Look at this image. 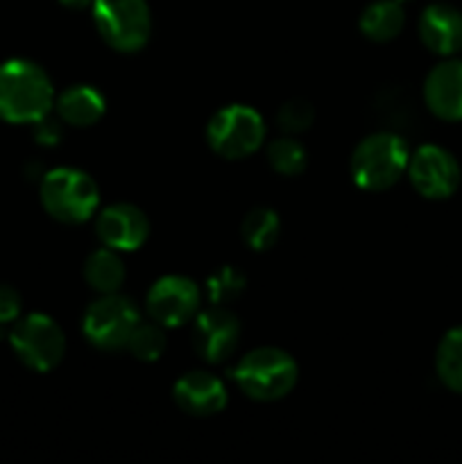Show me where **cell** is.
I'll return each instance as SVG.
<instances>
[{
	"label": "cell",
	"mask_w": 462,
	"mask_h": 464,
	"mask_svg": "<svg viewBox=\"0 0 462 464\" xmlns=\"http://www.w3.org/2000/svg\"><path fill=\"white\" fill-rule=\"evenodd\" d=\"M53 107V82L39 63L23 57L0 63V121L9 125H34Z\"/></svg>",
	"instance_id": "1"
},
{
	"label": "cell",
	"mask_w": 462,
	"mask_h": 464,
	"mask_svg": "<svg viewBox=\"0 0 462 464\" xmlns=\"http://www.w3.org/2000/svg\"><path fill=\"white\" fill-rule=\"evenodd\" d=\"M299 367L288 352L279 347H256L245 353L234 367V381L252 401L272 403L288 397L297 385Z\"/></svg>",
	"instance_id": "2"
},
{
	"label": "cell",
	"mask_w": 462,
	"mask_h": 464,
	"mask_svg": "<svg viewBox=\"0 0 462 464\" xmlns=\"http://www.w3.org/2000/svg\"><path fill=\"white\" fill-rule=\"evenodd\" d=\"M410 150L401 136L392 131H379L356 145L351 154V179L358 188L380 193L388 190L406 175Z\"/></svg>",
	"instance_id": "3"
},
{
	"label": "cell",
	"mask_w": 462,
	"mask_h": 464,
	"mask_svg": "<svg viewBox=\"0 0 462 464\" xmlns=\"http://www.w3.org/2000/svg\"><path fill=\"white\" fill-rule=\"evenodd\" d=\"M39 198L45 213L63 225H82L100 207L98 184L80 168H54L45 172Z\"/></svg>",
	"instance_id": "4"
},
{
	"label": "cell",
	"mask_w": 462,
	"mask_h": 464,
	"mask_svg": "<svg viewBox=\"0 0 462 464\" xmlns=\"http://www.w3.org/2000/svg\"><path fill=\"white\" fill-rule=\"evenodd\" d=\"M91 7L95 30L109 48L131 54L148 45L152 34L148 0H93Z\"/></svg>",
	"instance_id": "5"
},
{
	"label": "cell",
	"mask_w": 462,
	"mask_h": 464,
	"mask_svg": "<svg viewBox=\"0 0 462 464\" xmlns=\"http://www.w3.org/2000/svg\"><path fill=\"white\" fill-rule=\"evenodd\" d=\"M208 148L222 159H245L265 143V122L247 104H226L217 109L207 125Z\"/></svg>",
	"instance_id": "6"
},
{
	"label": "cell",
	"mask_w": 462,
	"mask_h": 464,
	"mask_svg": "<svg viewBox=\"0 0 462 464\" xmlns=\"http://www.w3.org/2000/svg\"><path fill=\"white\" fill-rule=\"evenodd\" d=\"M14 353L34 372H50L66 356V335L62 326L43 313L18 317L7 334Z\"/></svg>",
	"instance_id": "7"
},
{
	"label": "cell",
	"mask_w": 462,
	"mask_h": 464,
	"mask_svg": "<svg viewBox=\"0 0 462 464\" xmlns=\"http://www.w3.org/2000/svg\"><path fill=\"white\" fill-rule=\"evenodd\" d=\"M140 322L139 308L122 295H102L86 308L82 334L100 352H118L127 347L131 331Z\"/></svg>",
	"instance_id": "8"
},
{
	"label": "cell",
	"mask_w": 462,
	"mask_h": 464,
	"mask_svg": "<svg viewBox=\"0 0 462 464\" xmlns=\"http://www.w3.org/2000/svg\"><path fill=\"white\" fill-rule=\"evenodd\" d=\"M406 175L421 198L439 202L460 188L462 168L442 145H421L410 154Z\"/></svg>",
	"instance_id": "9"
},
{
	"label": "cell",
	"mask_w": 462,
	"mask_h": 464,
	"mask_svg": "<svg viewBox=\"0 0 462 464\" xmlns=\"http://www.w3.org/2000/svg\"><path fill=\"white\" fill-rule=\"evenodd\" d=\"M202 293L188 276L166 275L152 284L145 297V311L149 320L159 322L163 329L186 324L199 313Z\"/></svg>",
	"instance_id": "10"
},
{
	"label": "cell",
	"mask_w": 462,
	"mask_h": 464,
	"mask_svg": "<svg viewBox=\"0 0 462 464\" xmlns=\"http://www.w3.org/2000/svg\"><path fill=\"white\" fill-rule=\"evenodd\" d=\"M240 322L226 306H216L193 317V347L211 365L225 362L238 349Z\"/></svg>",
	"instance_id": "11"
},
{
	"label": "cell",
	"mask_w": 462,
	"mask_h": 464,
	"mask_svg": "<svg viewBox=\"0 0 462 464\" xmlns=\"http://www.w3.org/2000/svg\"><path fill=\"white\" fill-rule=\"evenodd\" d=\"M95 234L104 247H111L116 252H134L143 247L148 240L149 220L134 204L116 202L98 213Z\"/></svg>",
	"instance_id": "12"
},
{
	"label": "cell",
	"mask_w": 462,
	"mask_h": 464,
	"mask_svg": "<svg viewBox=\"0 0 462 464\" xmlns=\"http://www.w3.org/2000/svg\"><path fill=\"white\" fill-rule=\"evenodd\" d=\"M424 102L435 118L462 121V57H444L424 80Z\"/></svg>",
	"instance_id": "13"
},
{
	"label": "cell",
	"mask_w": 462,
	"mask_h": 464,
	"mask_svg": "<svg viewBox=\"0 0 462 464\" xmlns=\"http://www.w3.org/2000/svg\"><path fill=\"white\" fill-rule=\"evenodd\" d=\"M419 39L438 57H456L462 50V12L448 3H433L421 12Z\"/></svg>",
	"instance_id": "14"
},
{
	"label": "cell",
	"mask_w": 462,
	"mask_h": 464,
	"mask_svg": "<svg viewBox=\"0 0 462 464\" xmlns=\"http://www.w3.org/2000/svg\"><path fill=\"white\" fill-rule=\"evenodd\" d=\"M177 406L190 417H213L225 411L229 394L225 383L211 372H188L172 388Z\"/></svg>",
	"instance_id": "15"
},
{
	"label": "cell",
	"mask_w": 462,
	"mask_h": 464,
	"mask_svg": "<svg viewBox=\"0 0 462 464\" xmlns=\"http://www.w3.org/2000/svg\"><path fill=\"white\" fill-rule=\"evenodd\" d=\"M59 121L71 127H91L107 111V100L98 89L89 84L68 86L54 98Z\"/></svg>",
	"instance_id": "16"
},
{
	"label": "cell",
	"mask_w": 462,
	"mask_h": 464,
	"mask_svg": "<svg viewBox=\"0 0 462 464\" xmlns=\"http://www.w3.org/2000/svg\"><path fill=\"white\" fill-rule=\"evenodd\" d=\"M403 25H406V12L399 0H376V3L367 5L358 21L362 36L374 44H388V41L397 39Z\"/></svg>",
	"instance_id": "17"
},
{
	"label": "cell",
	"mask_w": 462,
	"mask_h": 464,
	"mask_svg": "<svg viewBox=\"0 0 462 464\" xmlns=\"http://www.w3.org/2000/svg\"><path fill=\"white\" fill-rule=\"evenodd\" d=\"M84 279L95 293L113 295L120 290L125 281V263H122L120 252L111 247H100L89 254L84 261Z\"/></svg>",
	"instance_id": "18"
},
{
	"label": "cell",
	"mask_w": 462,
	"mask_h": 464,
	"mask_svg": "<svg viewBox=\"0 0 462 464\" xmlns=\"http://www.w3.org/2000/svg\"><path fill=\"white\" fill-rule=\"evenodd\" d=\"M435 374L451 392L462 394V326H453L435 352Z\"/></svg>",
	"instance_id": "19"
},
{
	"label": "cell",
	"mask_w": 462,
	"mask_h": 464,
	"mask_svg": "<svg viewBox=\"0 0 462 464\" xmlns=\"http://www.w3.org/2000/svg\"><path fill=\"white\" fill-rule=\"evenodd\" d=\"M281 234V220L276 211L267 207H256L243 218L240 225V236L243 243L254 252H265V249L274 247Z\"/></svg>",
	"instance_id": "20"
},
{
	"label": "cell",
	"mask_w": 462,
	"mask_h": 464,
	"mask_svg": "<svg viewBox=\"0 0 462 464\" xmlns=\"http://www.w3.org/2000/svg\"><path fill=\"white\" fill-rule=\"evenodd\" d=\"M265 154L272 170L279 172V175L284 177L302 175L308 161L306 148H303V143H299L294 136H279V139L270 140Z\"/></svg>",
	"instance_id": "21"
},
{
	"label": "cell",
	"mask_w": 462,
	"mask_h": 464,
	"mask_svg": "<svg viewBox=\"0 0 462 464\" xmlns=\"http://www.w3.org/2000/svg\"><path fill=\"white\" fill-rule=\"evenodd\" d=\"M131 356L140 362H154L166 352V331L159 322H139L131 331L127 347Z\"/></svg>",
	"instance_id": "22"
},
{
	"label": "cell",
	"mask_w": 462,
	"mask_h": 464,
	"mask_svg": "<svg viewBox=\"0 0 462 464\" xmlns=\"http://www.w3.org/2000/svg\"><path fill=\"white\" fill-rule=\"evenodd\" d=\"M207 297L216 306H226L229 302L238 299L245 290V275L236 267H220L213 272L207 281Z\"/></svg>",
	"instance_id": "23"
},
{
	"label": "cell",
	"mask_w": 462,
	"mask_h": 464,
	"mask_svg": "<svg viewBox=\"0 0 462 464\" xmlns=\"http://www.w3.org/2000/svg\"><path fill=\"white\" fill-rule=\"evenodd\" d=\"M315 121V109L308 100H288V102L281 104L279 113H276V125L281 127V131L285 134H302Z\"/></svg>",
	"instance_id": "24"
},
{
	"label": "cell",
	"mask_w": 462,
	"mask_h": 464,
	"mask_svg": "<svg viewBox=\"0 0 462 464\" xmlns=\"http://www.w3.org/2000/svg\"><path fill=\"white\" fill-rule=\"evenodd\" d=\"M21 295H18L12 285H0V331L12 329L14 322L21 317Z\"/></svg>",
	"instance_id": "25"
},
{
	"label": "cell",
	"mask_w": 462,
	"mask_h": 464,
	"mask_svg": "<svg viewBox=\"0 0 462 464\" xmlns=\"http://www.w3.org/2000/svg\"><path fill=\"white\" fill-rule=\"evenodd\" d=\"M34 136H36V143L41 145H54L59 139H62V127H59L57 121L53 118H41L39 122H34Z\"/></svg>",
	"instance_id": "26"
},
{
	"label": "cell",
	"mask_w": 462,
	"mask_h": 464,
	"mask_svg": "<svg viewBox=\"0 0 462 464\" xmlns=\"http://www.w3.org/2000/svg\"><path fill=\"white\" fill-rule=\"evenodd\" d=\"M59 3H62L63 7L75 9V12H80V9L91 7V5H93V0H59Z\"/></svg>",
	"instance_id": "27"
},
{
	"label": "cell",
	"mask_w": 462,
	"mask_h": 464,
	"mask_svg": "<svg viewBox=\"0 0 462 464\" xmlns=\"http://www.w3.org/2000/svg\"><path fill=\"white\" fill-rule=\"evenodd\" d=\"M399 3H401V5H403V3H408V0H399Z\"/></svg>",
	"instance_id": "28"
},
{
	"label": "cell",
	"mask_w": 462,
	"mask_h": 464,
	"mask_svg": "<svg viewBox=\"0 0 462 464\" xmlns=\"http://www.w3.org/2000/svg\"><path fill=\"white\" fill-rule=\"evenodd\" d=\"M460 53H462V50H460Z\"/></svg>",
	"instance_id": "29"
}]
</instances>
